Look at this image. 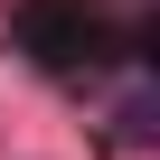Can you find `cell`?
I'll list each match as a JSON object with an SVG mask.
<instances>
[{"label":"cell","mask_w":160,"mask_h":160,"mask_svg":"<svg viewBox=\"0 0 160 160\" xmlns=\"http://www.w3.org/2000/svg\"><path fill=\"white\" fill-rule=\"evenodd\" d=\"M10 38L38 66H75L85 38H94V19H85V0H19V10H10Z\"/></svg>","instance_id":"cell-1"}]
</instances>
